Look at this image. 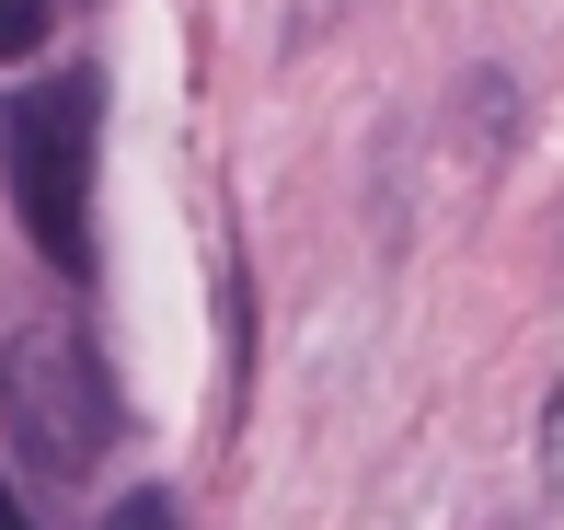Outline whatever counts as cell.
I'll list each match as a JSON object with an SVG mask.
<instances>
[{
    "instance_id": "cell-1",
    "label": "cell",
    "mask_w": 564,
    "mask_h": 530,
    "mask_svg": "<svg viewBox=\"0 0 564 530\" xmlns=\"http://www.w3.org/2000/svg\"><path fill=\"white\" fill-rule=\"evenodd\" d=\"M93 139H105V82L93 69H58V82L12 93V116H0V173H12L23 242L58 277H93Z\"/></svg>"
},
{
    "instance_id": "cell-2",
    "label": "cell",
    "mask_w": 564,
    "mask_h": 530,
    "mask_svg": "<svg viewBox=\"0 0 564 530\" xmlns=\"http://www.w3.org/2000/svg\"><path fill=\"white\" fill-rule=\"evenodd\" d=\"M0 426L35 473H93L116 439V381L93 358L82 323H35V335L0 346Z\"/></svg>"
},
{
    "instance_id": "cell-3",
    "label": "cell",
    "mask_w": 564,
    "mask_h": 530,
    "mask_svg": "<svg viewBox=\"0 0 564 530\" xmlns=\"http://www.w3.org/2000/svg\"><path fill=\"white\" fill-rule=\"evenodd\" d=\"M46 12H58V0H0V58H35V46H46Z\"/></svg>"
},
{
    "instance_id": "cell-4",
    "label": "cell",
    "mask_w": 564,
    "mask_h": 530,
    "mask_svg": "<svg viewBox=\"0 0 564 530\" xmlns=\"http://www.w3.org/2000/svg\"><path fill=\"white\" fill-rule=\"evenodd\" d=\"M105 530H185V508L150 496V485H127V508H105Z\"/></svg>"
},
{
    "instance_id": "cell-5",
    "label": "cell",
    "mask_w": 564,
    "mask_h": 530,
    "mask_svg": "<svg viewBox=\"0 0 564 530\" xmlns=\"http://www.w3.org/2000/svg\"><path fill=\"white\" fill-rule=\"evenodd\" d=\"M0 530H35V508H23V496H12V485H0Z\"/></svg>"
}]
</instances>
